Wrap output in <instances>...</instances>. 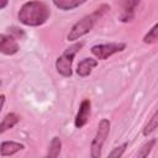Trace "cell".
Instances as JSON below:
<instances>
[{
    "label": "cell",
    "mask_w": 158,
    "mask_h": 158,
    "mask_svg": "<svg viewBox=\"0 0 158 158\" xmlns=\"http://www.w3.org/2000/svg\"><path fill=\"white\" fill-rule=\"evenodd\" d=\"M51 16V10L46 2L41 0H30L26 1L19 10L17 19L19 21L30 27L42 26L47 22Z\"/></svg>",
    "instance_id": "1"
},
{
    "label": "cell",
    "mask_w": 158,
    "mask_h": 158,
    "mask_svg": "<svg viewBox=\"0 0 158 158\" xmlns=\"http://www.w3.org/2000/svg\"><path fill=\"white\" fill-rule=\"evenodd\" d=\"M107 10H110L109 5L102 4L98 9H95L91 14L84 16L81 20L75 22L72 26V28H70V31L67 36V40L70 41V42H74V41H78L79 38H81L83 36H85L86 33H89L93 30V27L95 26V23L105 15V12Z\"/></svg>",
    "instance_id": "2"
},
{
    "label": "cell",
    "mask_w": 158,
    "mask_h": 158,
    "mask_svg": "<svg viewBox=\"0 0 158 158\" xmlns=\"http://www.w3.org/2000/svg\"><path fill=\"white\" fill-rule=\"evenodd\" d=\"M84 46V42H75L72 46H69L68 48L64 49V52L57 58L56 60V69L57 72L64 77V78H69L73 73L72 70V64H73V59L75 57V54L80 51V48Z\"/></svg>",
    "instance_id": "3"
},
{
    "label": "cell",
    "mask_w": 158,
    "mask_h": 158,
    "mask_svg": "<svg viewBox=\"0 0 158 158\" xmlns=\"http://www.w3.org/2000/svg\"><path fill=\"white\" fill-rule=\"evenodd\" d=\"M110 121L107 118H102L100 120L99 125H98V130H96V133L91 141V144H90V156L91 158H99L101 157V151H102V146L109 136V132H110Z\"/></svg>",
    "instance_id": "4"
},
{
    "label": "cell",
    "mask_w": 158,
    "mask_h": 158,
    "mask_svg": "<svg viewBox=\"0 0 158 158\" xmlns=\"http://www.w3.org/2000/svg\"><path fill=\"white\" fill-rule=\"evenodd\" d=\"M126 48V43L123 42H110V43H101V44H94L90 48V52L101 60L107 59L109 57L114 56L115 53L122 52Z\"/></svg>",
    "instance_id": "5"
},
{
    "label": "cell",
    "mask_w": 158,
    "mask_h": 158,
    "mask_svg": "<svg viewBox=\"0 0 158 158\" xmlns=\"http://www.w3.org/2000/svg\"><path fill=\"white\" fill-rule=\"evenodd\" d=\"M90 112H91V101H90V99H84L80 102L79 110L74 118L75 128H81L86 125V122L89 121V117H90Z\"/></svg>",
    "instance_id": "6"
},
{
    "label": "cell",
    "mask_w": 158,
    "mask_h": 158,
    "mask_svg": "<svg viewBox=\"0 0 158 158\" xmlns=\"http://www.w3.org/2000/svg\"><path fill=\"white\" fill-rule=\"evenodd\" d=\"M138 4H139V0H118V5L121 7V14L118 16L120 21L122 22L132 21Z\"/></svg>",
    "instance_id": "7"
},
{
    "label": "cell",
    "mask_w": 158,
    "mask_h": 158,
    "mask_svg": "<svg viewBox=\"0 0 158 158\" xmlns=\"http://www.w3.org/2000/svg\"><path fill=\"white\" fill-rule=\"evenodd\" d=\"M19 51L20 46L14 36L0 33V53L5 56H14Z\"/></svg>",
    "instance_id": "8"
},
{
    "label": "cell",
    "mask_w": 158,
    "mask_h": 158,
    "mask_svg": "<svg viewBox=\"0 0 158 158\" xmlns=\"http://www.w3.org/2000/svg\"><path fill=\"white\" fill-rule=\"evenodd\" d=\"M96 65H98V60L96 59H94V58H84L78 63L75 72L80 78H85V77H89L91 74L93 69Z\"/></svg>",
    "instance_id": "9"
},
{
    "label": "cell",
    "mask_w": 158,
    "mask_h": 158,
    "mask_svg": "<svg viewBox=\"0 0 158 158\" xmlns=\"http://www.w3.org/2000/svg\"><path fill=\"white\" fill-rule=\"evenodd\" d=\"M25 148V146L20 142H15V141H4L0 144V154L2 157H9V156H14L15 153L22 151Z\"/></svg>",
    "instance_id": "10"
},
{
    "label": "cell",
    "mask_w": 158,
    "mask_h": 158,
    "mask_svg": "<svg viewBox=\"0 0 158 158\" xmlns=\"http://www.w3.org/2000/svg\"><path fill=\"white\" fill-rule=\"evenodd\" d=\"M20 121V116L15 112H9L5 115V117L2 118V121L0 122V133H4L9 130H11L14 126L17 125V122Z\"/></svg>",
    "instance_id": "11"
},
{
    "label": "cell",
    "mask_w": 158,
    "mask_h": 158,
    "mask_svg": "<svg viewBox=\"0 0 158 158\" xmlns=\"http://www.w3.org/2000/svg\"><path fill=\"white\" fill-rule=\"evenodd\" d=\"M52 1H53L54 6L58 7L59 10L70 11V10H74V9L79 7L80 5L86 2L88 0H52Z\"/></svg>",
    "instance_id": "12"
},
{
    "label": "cell",
    "mask_w": 158,
    "mask_h": 158,
    "mask_svg": "<svg viewBox=\"0 0 158 158\" xmlns=\"http://www.w3.org/2000/svg\"><path fill=\"white\" fill-rule=\"evenodd\" d=\"M60 149H62V141H60V138L58 136H54L49 142L47 157H52V158L58 157L59 153H60Z\"/></svg>",
    "instance_id": "13"
},
{
    "label": "cell",
    "mask_w": 158,
    "mask_h": 158,
    "mask_svg": "<svg viewBox=\"0 0 158 158\" xmlns=\"http://www.w3.org/2000/svg\"><path fill=\"white\" fill-rule=\"evenodd\" d=\"M156 142H157V139L156 138H152V139H149V141H147L141 148H139V151L137 152V157H139V158H143V157H147L149 153H151V151H152V148L154 147V144H156Z\"/></svg>",
    "instance_id": "14"
},
{
    "label": "cell",
    "mask_w": 158,
    "mask_h": 158,
    "mask_svg": "<svg viewBox=\"0 0 158 158\" xmlns=\"http://www.w3.org/2000/svg\"><path fill=\"white\" fill-rule=\"evenodd\" d=\"M157 28H158V25L154 23L153 27L144 35L143 37V42L147 43V44H152V43H156L157 40H158V36H157Z\"/></svg>",
    "instance_id": "15"
},
{
    "label": "cell",
    "mask_w": 158,
    "mask_h": 158,
    "mask_svg": "<svg viewBox=\"0 0 158 158\" xmlns=\"http://www.w3.org/2000/svg\"><path fill=\"white\" fill-rule=\"evenodd\" d=\"M157 117H158V115H157V111H156L153 114V116L149 118V121L147 122V125L143 127V136H148L149 133L156 131V128H157Z\"/></svg>",
    "instance_id": "16"
},
{
    "label": "cell",
    "mask_w": 158,
    "mask_h": 158,
    "mask_svg": "<svg viewBox=\"0 0 158 158\" xmlns=\"http://www.w3.org/2000/svg\"><path fill=\"white\" fill-rule=\"evenodd\" d=\"M127 146H128V142H123L122 144L115 147V148L109 153V157H112V158H114V157H115V158L122 157L123 153H125V151H126V148H127Z\"/></svg>",
    "instance_id": "17"
},
{
    "label": "cell",
    "mask_w": 158,
    "mask_h": 158,
    "mask_svg": "<svg viewBox=\"0 0 158 158\" xmlns=\"http://www.w3.org/2000/svg\"><path fill=\"white\" fill-rule=\"evenodd\" d=\"M4 104H5V95H4V94H1V95H0V111L2 110Z\"/></svg>",
    "instance_id": "18"
},
{
    "label": "cell",
    "mask_w": 158,
    "mask_h": 158,
    "mask_svg": "<svg viewBox=\"0 0 158 158\" xmlns=\"http://www.w3.org/2000/svg\"><path fill=\"white\" fill-rule=\"evenodd\" d=\"M7 4H9V0H0V10L4 9V7H6Z\"/></svg>",
    "instance_id": "19"
}]
</instances>
